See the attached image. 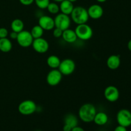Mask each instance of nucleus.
Instances as JSON below:
<instances>
[{
	"label": "nucleus",
	"instance_id": "nucleus-23",
	"mask_svg": "<svg viewBox=\"0 0 131 131\" xmlns=\"http://www.w3.org/2000/svg\"><path fill=\"white\" fill-rule=\"evenodd\" d=\"M46 9L51 14H58L60 11V6L56 2H50Z\"/></svg>",
	"mask_w": 131,
	"mask_h": 131
},
{
	"label": "nucleus",
	"instance_id": "nucleus-19",
	"mask_svg": "<svg viewBox=\"0 0 131 131\" xmlns=\"http://www.w3.org/2000/svg\"><path fill=\"white\" fill-rule=\"evenodd\" d=\"M64 124L69 125L72 129L78 125V119L75 115L69 113L65 116L64 118Z\"/></svg>",
	"mask_w": 131,
	"mask_h": 131
},
{
	"label": "nucleus",
	"instance_id": "nucleus-2",
	"mask_svg": "<svg viewBox=\"0 0 131 131\" xmlns=\"http://www.w3.org/2000/svg\"><path fill=\"white\" fill-rule=\"evenodd\" d=\"M70 17L73 22L77 25L85 24L88 22L90 18L86 9L81 6H75L74 8L70 14Z\"/></svg>",
	"mask_w": 131,
	"mask_h": 131
},
{
	"label": "nucleus",
	"instance_id": "nucleus-22",
	"mask_svg": "<svg viewBox=\"0 0 131 131\" xmlns=\"http://www.w3.org/2000/svg\"><path fill=\"white\" fill-rule=\"evenodd\" d=\"M43 32H44V30H43V29L38 24V25L34 26L32 28L30 33L31 34L33 38H34V39H36V38L42 37V36H43Z\"/></svg>",
	"mask_w": 131,
	"mask_h": 131
},
{
	"label": "nucleus",
	"instance_id": "nucleus-15",
	"mask_svg": "<svg viewBox=\"0 0 131 131\" xmlns=\"http://www.w3.org/2000/svg\"><path fill=\"white\" fill-rule=\"evenodd\" d=\"M64 41H65L67 43H74L78 39L76 33H75V30L70 29H67L63 31L62 37Z\"/></svg>",
	"mask_w": 131,
	"mask_h": 131
},
{
	"label": "nucleus",
	"instance_id": "nucleus-21",
	"mask_svg": "<svg viewBox=\"0 0 131 131\" xmlns=\"http://www.w3.org/2000/svg\"><path fill=\"white\" fill-rule=\"evenodd\" d=\"M24 24L21 19H15L12 20L11 23V29L13 31L20 33L24 30Z\"/></svg>",
	"mask_w": 131,
	"mask_h": 131
},
{
	"label": "nucleus",
	"instance_id": "nucleus-31",
	"mask_svg": "<svg viewBox=\"0 0 131 131\" xmlns=\"http://www.w3.org/2000/svg\"><path fill=\"white\" fill-rule=\"evenodd\" d=\"M72 128L70 127L69 125H66V124H64L63 127V131H71Z\"/></svg>",
	"mask_w": 131,
	"mask_h": 131
},
{
	"label": "nucleus",
	"instance_id": "nucleus-28",
	"mask_svg": "<svg viewBox=\"0 0 131 131\" xmlns=\"http://www.w3.org/2000/svg\"><path fill=\"white\" fill-rule=\"evenodd\" d=\"M114 131H127V127L118 125L115 128Z\"/></svg>",
	"mask_w": 131,
	"mask_h": 131
},
{
	"label": "nucleus",
	"instance_id": "nucleus-26",
	"mask_svg": "<svg viewBox=\"0 0 131 131\" xmlns=\"http://www.w3.org/2000/svg\"><path fill=\"white\" fill-rule=\"evenodd\" d=\"M8 35V31L5 28H0V38H7Z\"/></svg>",
	"mask_w": 131,
	"mask_h": 131
},
{
	"label": "nucleus",
	"instance_id": "nucleus-5",
	"mask_svg": "<svg viewBox=\"0 0 131 131\" xmlns=\"http://www.w3.org/2000/svg\"><path fill=\"white\" fill-rule=\"evenodd\" d=\"M54 20L55 27L64 31L67 29H69L71 24V19L69 15L66 14H56V17L54 19Z\"/></svg>",
	"mask_w": 131,
	"mask_h": 131
},
{
	"label": "nucleus",
	"instance_id": "nucleus-32",
	"mask_svg": "<svg viewBox=\"0 0 131 131\" xmlns=\"http://www.w3.org/2000/svg\"><path fill=\"white\" fill-rule=\"evenodd\" d=\"M127 47H128V49H129V51L131 52V40H130L129 41V42H128Z\"/></svg>",
	"mask_w": 131,
	"mask_h": 131
},
{
	"label": "nucleus",
	"instance_id": "nucleus-9",
	"mask_svg": "<svg viewBox=\"0 0 131 131\" xmlns=\"http://www.w3.org/2000/svg\"><path fill=\"white\" fill-rule=\"evenodd\" d=\"M31 46L33 49L40 54L46 53L49 48V45L47 40L43 38L42 37L33 40Z\"/></svg>",
	"mask_w": 131,
	"mask_h": 131
},
{
	"label": "nucleus",
	"instance_id": "nucleus-35",
	"mask_svg": "<svg viewBox=\"0 0 131 131\" xmlns=\"http://www.w3.org/2000/svg\"><path fill=\"white\" fill-rule=\"evenodd\" d=\"M68 1H70V2H72V3H74V2H76V1H78V0H68Z\"/></svg>",
	"mask_w": 131,
	"mask_h": 131
},
{
	"label": "nucleus",
	"instance_id": "nucleus-17",
	"mask_svg": "<svg viewBox=\"0 0 131 131\" xmlns=\"http://www.w3.org/2000/svg\"><path fill=\"white\" fill-rule=\"evenodd\" d=\"M108 116L107 114L104 112H99L96 113L94 119H93V122L97 125L102 126V125H106L108 122Z\"/></svg>",
	"mask_w": 131,
	"mask_h": 131
},
{
	"label": "nucleus",
	"instance_id": "nucleus-24",
	"mask_svg": "<svg viewBox=\"0 0 131 131\" xmlns=\"http://www.w3.org/2000/svg\"><path fill=\"white\" fill-rule=\"evenodd\" d=\"M37 7L40 9H46L47 6L49 4L50 0H35L34 1Z\"/></svg>",
	"mask_w": 131,
	"mask_h": 131
},
{
	"label": "nucleus",
	"instance_id": "nucleus-7",
	"mask_svg": "<svg viewBox=\"0 0 131 131\" xmlns=\"http://www.w3.org/2000/svg\"><path fill=\"white\" fill-rule=\"evenodd\" d=\"M75 69V63L71 59H65L61 61L58 70L64 75H69L72 74Z\"/></svg>",
	"mask_w": 131,
	"mask_h": 131
},
{
	"label": "nucleus",
	"instance_id": "nucleus-4",
	"mask_svg": "<svg viewBox=\"0 0 131 131\" xmlns=\"http://www.w3.org/2000/svg\"><path fill=\"white\" fill-rule=\"evenodd\" d=\"M37 105L31 100H25L19 104L18 111L21 115L28 116L32 115L37 111Z\"/></svg>",
	"mask_w": 131,
	"mask_h": 131
},
{
	"label": "nucleus",
	"instance_id": "nucleus-29",
	"mask_svg": "<svg viewBox=\"0 0 131 131\" xmlns=\"http://www.w3.org/2000/svg\"><path fill=\"white\" fill-rule=\"evenodd\" d=\"M17 35H18V33H16V32L15 31H12L11 33H10V38H12V39H17Z\"/></svg>",
	"mask_w": 131,
	"mask_h": 131
},
{
	"label": "nucleus",
	"instance_id": "nucleus-34",
	"mask_svg": "<svg viewBox=\"0 0 131 131\" xmlns=\"http://www.w3.org/2000/svg\"><path fill=\"white\" fill-rule=\"evenodd\" d=\"M54 2H56V3H61V1H63V0H52Z\"/></svg>",
	"mask_w": 131,
	"mask_h": 131
},
{
	"label": "nucleus",
	"instance_id": "nucleus-30",
	"mask_svg": "<svg viewBox=\"0 0 131 131\" xmlns=\"http://www.w3.org/2000/svg\"><path fill=\"white\" fill-rule=\"evenodd\" d=\"M71 131H84V130L82 127H79L78 125H77V126L73 127Z\"/></svg>",
	"mask_w": 131,
	"mask_h": 131
},
{
	"label": "nucleus",
	"instance_id": "nucleus-27",
	"mask_svg": "<svg viewBox=\"0 0 131 131\" xmlns=\"http://www.w3.org/2000/svg\"><path fill=\"white\" fill-rule=\"evenodd\" d=\"M19 2L24 6H29L34 3L35 0H19Z\"/></svg>",
	"mask_w": 131,
	"mask_h": 131
},
{
	"label": "nucleus",
	"instance_id": "nucleus-13",
	"mask_svg": "<svg viewBox=\"0 0 131 131\" xmlns=\"http://www.w3.org/2000/svg\"><path fill=\"white\" fill-rule=\"evenodd\" d=\"M89 17L92 19H99L102 17L104 14L103 8L98 4H93L87 10Z\"/></svg>",
	"mask_w": 131,
	"mask_h": 131
},
{
	"label": "nucleus",
	"instance_id": "nucleus-33",
	"mask_svg": "<svg viewBox=\"0 0 131 131\" xmlns=\"http://www.w3.org/2000/svg\"><path fill=\"white\" fill-rule=\"evenodd\" d=\"M96 1H97V2H99V3H104V2H106V1H107V0H96Z\"/></svg>",
	"mask_w": 131,
	"mask_h": 131
},
{
	"label": "nucleus",
	"instance_id": "nucleus-36",
	"mask_svg": "<svg viewBox=\"0 0 131 131\" xmlns=\"http://www.w3.org/2000/svg\"><path fill=\"white\" fill-rule=\"evenodd\" d=\"M35 131H41V130H35Z\"/></svg>",
	"mask_w": 131,
	"mask_h": 131
},
{
	"label": "nucleus",
	"instance_id": "nucleus-18",
	"mask_svg": "<svg viewBox=\"0 0 131 131\" xmlns=\"http://www.w3.org/2000/svg\"><path fill=\"white\" fill-rule=\"evenodd\" d=\"M12 49V43L8 38H0V51L3 52H8Z\"/></svg>",
	"mask_w": 131,
	"mask_h": 131
},
{
	"label": "nucleus",
	"instance_id": "nucleus-8",
	"mask_svg": "<svg viewBox=\"0 0 131 131\" xmlns=\"http://www.w3.org/2000/svg\"><path fill=\"white\" fill-rule=\"evenodd\" d=\"M116 120L118 125L125 127L131 125V112L129 110L123 109L120 110L116 115Z\"/></svg>",
	"mask_w": 131,
	"mask_h": 131
},
{
	"label": "nucleus",
	"instance_id": "nucleus-11",
	"mask_svg": "<svg viewBox=\"0 0 131 131\" xmlns=\"http://www.w3.org/2000/svg\"><path fill=\"white\" fill-rule=\"evenodd\" d=\"M104 95L106 99L109 102H115L118 100L120 97V92L116 86L110 85L106 87V89L104 90Z\"/></svg>",
	"mask_w": 131,
	"mask_h": 131
},
{
	"label": "nucleus",
	"instance_id": "nucleus-20",
	"mask_svg": "<svg viewBox=\"0 0 131 131\" xmlns=\"http://www.w3.org/2000/svg\"><path fill=\"white\" fill-rule=\"evenodd\" d=\"M61 60L56 55H51L47 59V64L52 69H58Z\"/></svg>",
	"mask_w": 131,
	"mask_h": 131
},
{
	"label": "nucleus",
	"instance_id": "nucleus-16",
	"mask_svg": "<svg viewBox=\"0 0 131 131\" xmlns=\"http://www.w3.org/2000/svg\"><path fill=\"white\" fill-rule=\"evenodd\" d=\"M59 6H60V10L61 11V13L68 15H70L71 14L74 8L73 3L68 0H63L61 1Z\"/></svg>",
	"mask_w": 131,
	"mask_h": 131
},
{
	"label": "nucleus",
	"instance_id": "nucleus-25",
	"mask_svg": "<svg viewBox=\"0 0 131 131\" xmlns=\"http://www.w3.org/2000/svg\"><path fill=\"white\" fill-rule=\"evenodd\" d=\"M52 30H53L52 31V35H53L55 38H60V37H62L63 30L58 28H56V27Z\"/></svg>",
	"mask_w": 131,
	"mask_h": 131
},
{
	"label": "nucleus",
	"instance_id": "nucleus-3",
	"mask_svg": "<svg viewBox=\"0 0 131 131\" xmlns=\"http://www.w3.org/2000/svg\"><path fill=\"white\" fill-rule=\"evenodd\" d=\"M75 32L78 38L81 40H88L92 38L93 34L92 28L86 23L77 26Z\"/></svg>",
	"mask_w": 131,
	"mask_h": 131
},
{
	"label": "nucleus",
	"instance_id": "nucleus-12",
	"mask_svg": "<svg viewBox=\"0 0 131 131\" xmlns=\"http://www.w3.org/2000/svg\"><path fill=\"white\" fill-rule=\"evenodd\" d=\"M38 25L44 31H50L55 28L54 20L49 15H42L38 19Z\"/></svg>",
	"mask_w": 131,
	"mask_h": 131
},
{
	"label": "nucleus",
	"instance_id": "nucleus-14",
	"mask_svg": "<svg viewBox=\"0 0 131 131\" xmlns=\"http://www.w3.org/2000/svg\"><path fill=\"white\" fill-rule=\"evenodd\" d=\"M106 63H107V67L111 69V70H116V69H117L120 67V63H121L120 55H111L107 58Z\"/></svg>",
	"mask_w": 131,
	"mask_h": 131
},
{
	"label": "nucleus",
	"instance_id": "nucleus-1",
	"mask_svg": "<svg viewBox=\"0 0 131 131\" xmlns=\"http://www.w3.org/2000/svg\"><path fill=\"white\" fill-rule=\"evenodd\" d=\"M97 113V110L92 104H84L81 106L78 111L79 117L83 122L90 123L93 121L95 116Z\"/></svg>",
	"mask_w": 131,
	"mask_h": 131
},
{
	"label": "nucleus",
	"instance_id": "nucleus-6",
	"mask_svg": "<svg viewBox=\"0 0 131 131\" xmlns=\"http://www.w3.org/2000/svg\"><path fill=\"white\" fill-rule=\"evenodd\" d=\"M34 38L32 37L30 31L26 30H23L20 33H18L17 38L16 40L18 44L22 47H29L32 45Z\"/></svg>",
	"mask_w": 131,
	"mask_h": 131
},
{
	"label": "nucleus",
	"instance_id": "nucleus-10",
	"mask_svg": "<svg viewBox=\"0 0 131 131\" xmlns=\"http://www.w3.org/2000/svg\"><path fill=\"white\" fill-rule=\"evenodd\" d=\"M63 75L58 69H52L47 74L46 81L49 85L51 86H57L61 82Z\"/></svg>",
	"mask_w": 131,
	"mask_h": 131
}]
</instances>
